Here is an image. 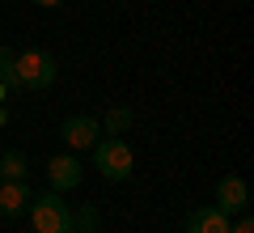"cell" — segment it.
Here are the masks:
<instances>
[{
	"label": "cell",
	"instance_id": "obj_16",
	"mask_svg": "<svg viewBox=\"0 0 254 233\" xmlns=\"http://www.w3.org/2000/svg\"><path fill=\"white\" fill-rule=\"evenodd\" d=\"M4 98H9V89H4V81H0V102H4Z\"/></svg>",
	"mask_w": 254,
	"mask_h": 233
},
{
	"label": "cell",
	"instance_id": "obj_10",
	"mask_svg": "<svg viewBox=\"0 0 254 233\" xmlns=\"http://www.w3.org/2000/svg\"><path fill=\"white\" fill-rule=\"evenodd\" d=\"M13 60H17V51L0 47V81H4V89H9V93H17L21 81H17V68H13Z\"/></svg>",
	"mask_w": 254,
	"mask_h": 233
},
{
	"label": "cell",
	"instance_id": "obj_8",
	"mask_svg": "<svg viewBox=\"0 0 254 233\" xmlns=\"http://www.w3.org/2000/svg\"><path fill=\"white\" fill-rule=\"evenodd\" d=\"M30 199H34V191L26 182H0V212L4 216H21L30 208Z\"/></svg>",
	"mask_w": 254,
	"mask_h": 233
},
{
	"label": "cell",
	"instance_id": "obj_15",
	"mask_svg": "<svg viewBox=\"0 0 254 233\" xmlns=\"http://www.w3.org/2000/svg\"><path fill=\"white\" fill-rule=\"evenodd\" d=\"M4 123H9V110H4V106H0V127H4Z\"/></svg>",
	"mask_w": 254,
	"mask_h": 233
},
{
	"label": "cell",
	"instance_id": "obj_14",
	"mask_svg": "<svg viewBox=\"0 0 254 233\" xmlns=\"http://www.w3.org/2000/svg\"><path fill=\"white\" fill-rule=\"evenodd\" d=\"M38 9H55V4H64V0H34Z\"/></svg>",
	"mask_w": 254,
	"mask_h": 233
},
{
	"label": "cell",
	"instance_id": "obj_6",
	"mask_svg": "<svg viewBox=\"0 0 254 233\" xmlns=\"http://www.w3.org/2000/svg\"><path fill=\"white\" fill-rule=\"evenodd\" d=\"M47 182H51V191H72V187H81V161H76V157H68V153H64V157H51V161H47Z\"/></svg>",
	"mask_w": 254,
	"mask_h": 233
},
{
	"label": "cell",
	"instance_id": "obj_1",
	"mask_svg": "<svg viewBox=\"0 0 254 233\" xmlns=\"http://www.w3.org/2000/svg\"><path fill=\"white\" fill-rule=\"evenodd\" d=\"M30 225L34 233H72V208L60 199V191H43L30 199Z\"/></svg>",
	"mask_w": 254,
	"mask_h": 233
},
{
	"label": "cell",
	"instance_id": "obj_9",
	"mask_svg": "<svg viewBox=\"0 0 254 233\" xmlns=\"http://www.w3.org/2000/svg\"><path fill=\"white\" fill-rule=\"evenodd\" d=\"M26 170H30L26 153H4L0 157V182H26Z\"/></svg>",
	"mask_w": 254,
	"mask_h": 233
},
{
	"label": "cell",
	"instance_id": "obj_3",
	"mask_svg": "<svg viewBox=\"0 0 254 233\" xmlns=\"http://www.w3.org/2000/svg\"><path fill=\"white\" fill-rule=\"evenodd\" d=\"M13 68H17L21 89H51L55 77H60L55 55H51V51H38V47H26V51L13 60Z\"/></svg>",
	"mask_w": 254,
	"mask_h": 233
},
{
	"label": "cell",
	"instance_id": "obj_11",
	"mask_svg": "<svg viewBox=\"0 0 254 233\" xmlns=\"http://www.w3.org/2000/svg\"><path fill=\"white\" fill-rule=\"evenodd\" d=\"M127 127H131V110H127V106H115V110L106 115V123H102V132H106V136H123Z\"/></svg>",
	"mask_w": 254,
	"mask_h": 233
},
{
	"label": "cell",
	"instance_id": "obj_12",
	"mask_svg": "<svg viewBox=\"0 0 254 233\" xmlns=\"http://www.w3.org/2000/svg\"><path fill=\"white\" fill-rule=\"evenodd\" d=\"M98 225L102 221H98V208H93V204L81 208V212L72 216V233H98Z\"/></svg>",
	"mask_w": 254,
	"mask_h": 233
},
{
	"label": "cell",
	"instance_id": "obj_13",
	"mask_svg": "<svg viewBox=\"0 0 254 233\" xmlns=\"http://www.w3.org/2000/svg\"><path fill=\"white\" fill-rule=\"evenodd\" d=\"M229 233H254V221H250V216H242V221H237Z\"/></svg>",
	"mask_w": 254,
	"mask_h": 233
},
{
	"label": "cell",
	"instance_id": "obj_5",
	"mask_svg": "<svg viewBox=\"0 0 254 233\" xmlns=\"http://www.w3.org/2000/svg\"><path fill=\"white\" fill-rule=\"evenodd\" d=\"M246 204H250V187H246V178L229 174V178H220V182H216V208H220L225 216L246 212Z\"/></svg>",
	"mask_w": 254,
	"mask_h": 233
},
{
	"label": "cell",
	"instance_id": "obj_4",
	"mask_svg": "<svg viewBox=\"0 0 254 233\" xmlns=\"http://www.w3.org/2000/svg\"><path fill=\"white\" fill-rule=\"evenodd\" d=\"M60 136L72 144V149H93V144L102 140V123L93 115H72V119H64Z\"/></svg>",
	"mask_w": 254,
	"mask_h": 233
},
{
	"label": "cell",
	"instance_id": "obj_2",
	"mask_svg": "<svg viewBox=\"0 0 254 233\" xmlns=\"http://www.w3.org/2000/svg\"><path fill=\"white\" fill-rule=\"evenodd\" d=\"M93 165H98V174L106 182H127L136 157H131L127 140H119V136H102V140L93 144Z\"/></svg>",
	"mask_w": 254,
	"mask_h": 233
},
{
	"label": "cell",
	"instance_id": "obj_7",
	"mask_svg": "<svg viewBox=\"0 0 254 233\" xmlns=\"http://www.w3.org/2000/svg\"><path fill=\"white\" fill-rule=\"evenodd\" d=\"M187 233H229V216L220 212L216 204L212 208H195L187 216Z\"/></svg>",
	"mask_w": 254,
	"mask_h": 233
}]
</instances>
